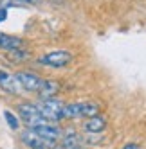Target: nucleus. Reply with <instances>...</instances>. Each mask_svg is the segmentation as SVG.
Returning <instances> with one entry per match:
<instances>
[{
    "instance_id": "nucleus-1",
    "label": "nucleus",
    "mask_w": 146,
    "mask_h": 149,
    "mask_svg": "<svg viewBox=\"0 0 146 149\" xmlns=\"http://www.w3.org/2000/svg\"><path fill=\"white\" fill-rule=\"evenodd\" d=\"M20 140H22L29 149H53L56 146L54 140H49V138H44L41 135H38L34 130H25L20 133Z\"/></svg>"
},
{
    "instance_id": "nucleus-2",
    "label": "nucleus",
    "mask_w": 146,
    "mask_h": 149,
    "mask_svg": "<svg viewBox=\"0 0 146 149\" xmlns=\"http://www.w3.org/2000/svg\"><path fill=\"white\" fill-rule=\"evenodd\" d=\"M70 61H72V54H70V52H67V50H54V52H49V54H45V56L40 58L41 65L53 67V68L67 67Z\"/></svg>"
},
{
    "instance_id": "nucleus-3",
    "label": "nucleus",
    "mask_w": 146,
    "mask_h": 149,
    "mask_svg": "<svg viewBox=\"0 0 146 149\" xmlns=\"http://www.w3.org/2000/svg\"><path fill=\"white\" fill-rule=\"evenodd\" d=\"M15 77L20 81L22 84V88L27 90V92H40L41 84H44V79H40L36 74L33 72H25V70H20L15 74Z\"/></svg>"
},
{
    "instance_id": "nucleus-4",
    "label": "nucleus",
    "mask_w": 146,
    "mask_h": 149,
    "mask_svg": "<svg viewBox=\"0 0 146 149\" xmlns=\"http://www.w3.org/2000/svg\"><path fill=\"white\" fill-rule=\"evenodd\" d=\"M0 88L6 90L7 93H20V88H22V84H20V81L11 76V74H7L6 70H0Z\"/></svg>"
},
{
    "instance_id": "nucleus-5",
    "label": "nucleus",
    "mask_w": 146,
    "mask_h": 149,
    "mask_svg": "<svg viewBox=\"0 0 146 149\" xmlns=\"http://www.w3.org/2000/svg\"><path fill=\"white\" fill-rule=\"evenodd\" d=\"M105 127H107V119L103 115H96V117H90V119L85 122L83 130L87 133H90V135H98V133H101L105 130Z\"/></svg>"
},
{
    "instance_id": "nucleus-6",
    "label": "nucleus",
    "mask_w": 146,
    "mask_h": 149,
    "mask_svg": "<svg viewBox=\"0 0 146 149\" xmlns=\"http://www.w3.org/2000/svg\"><path fill=\"white\" fill-rule=\"evenodd\" d=\"M0 49L6 52L22 49V40L16 36H9V34H0Z\"/></svg>"
},
{
    "instance_id": "nucleus-7",
    "label": "nucleus",
    "mask_w": 146,
    "mask_h": 149,
    "mask_svg": "<svg viewBox=\"0 0 146 149\" xmlns=\"http://www.w3.org/2000/svg\"><path fill=\"white\" fill-rule=\"evenodd\" d=\"M58 92H60V84L56 81H44L38 93H40L41 99H51V97H54Z\"/></svg>"
},
{
    "instance_id": "nucleus-8",
    "label": "nucleus",
    "mask_w": 146,
    "mask_h": 149,
    "mask_svg": "<svg viewBox=\"0 0 146 149\" xmlns=\"http://www.w3.org/2000/svg\"><path fill=\"white\" fill-rule=\"evenodd\" d=\"M81 117V102H69L61 110V119H79Z\"/></svg>"
},
{
    "instance_id": "nucleus-9",
    "label": "nucleus",
    "mask_w": 146,
    "mask_h": 149,
    "mask_svg": "<svg viewBox=\"0 0 146 149\" xmlns=\"http://www.w3.org/2000/svg\"><path fill=\"white\" fill-rule=\"evenodd\" d=\"M78 142L79 138L74 133V130H65L63 136H61V149H76Z\"/></svg>"
},
{
    "instance_id": "nucleus-10",
    "label": "nucleus",
    "mask_w": 146,
    "mask_h": 149,
    "mask_svg": "<svg viewBox=\"0 0 146 149\" xmlns=\"http://www.w3.org/2000/svg\"><path fill=\"white\" fill-rule=\"evenodd\" d=\"M36 108H38L40 115L44 117L45 120H49V122H58V120H61V117H60L56 111H53L51 108H47V106L44 104V101H41V102H38V104H36Z\"/></svg>"
},
{
    "instance_id": "nucleus-11",
    "label": "nucleus",
    "mask_w": 146,
    "mask_h": 149,
    "mask_svg": "<svg viewBox=\"0 0 146 149\" xmlns=\"http://www.w3.org/2000/svg\"><path fill=\"white\" fill-rule=\"evenodd\" d=\"M96 115H99V104L90 102V101L81 102V117L90 119V117H96Z\"/></svg>"
},
{
    "instance_id": "nucleus-12",
    "label": "nucleus",
    "mask_w": 146,
    "mask_h": 149,
    "mask_svg": "<svg viewBox=\"0 0 146 149\" xmlns=\"http://www.w3.org/2000/svg\"><path fill=\"white\" fill-rule=\"evenodd\" d=\"M44 104L47 106V108H51L53 111H56L61 117V110H63V106H65L61 101H58L56 97H51V99H44Z\"/></svg>"
},
{
    "instance_id": "nucleus-13",
    "label": "nucleus",
    "mask_w": 146,
    "mask_h": 149,
    "mask_svg": "<svg viewBox=\"0 0 146 149\" xmlns=\"http://www.w3.org/2000/svg\"><path fill=\"white\" fill-rule=\"evenodd\" d=\"M9 58H11V61H27L31 58V54L24 49H16V50L9 52Z\"/></svg>"
},
{
    "instance_id": "nucleus-14",
    "label": "nucleus",
    "mask_w": 146,
    "mask_h": 149,
    "mask_svg": "<svg viewBox=\"0 0 146 149\" xmlns=\"http://www.w3.org/2000/svg\"><path fill=\"white\" fill-rule=\"evenodd\" d=\"M4 117H6V120H7V124H9V127H11V130H18L20 122H18V119H16L11 111H4Z\"/></svg>"
},
{
    "instance_id": "nucleus-15",
    "label": "nucleus",
    "mask_w": 146,
    "mask_h": 149,
    "mask_svg": "<svg viewBox=\"0 0 146 149\" xmlns=\"http://www.w3.org/2000/svg\"><path fill=\"white\" fill-rule=\"evenodd\" d=\"M7 18V9L6 7H0V22H4Z\"/></svg>"
},
{
    "instance_id": "nucleus-16",
    "label": "nucleus",
    "mask_w": 146,
    "mask_h": 149,
    "mask_svg": "<svg viewBox=\"0 0 146 149\" xmlns=\"http://www.w3.org/2000/svg\"><path fill=\"white\" fill-rule=\"evenodd\" d=\"M123 149H141V147H139L137 144H132V142H130V144H124Z\"/></svg>"
},
{
    "instance_id": "nucleus-17",
    "label": "nucleus",
    "mask_w": 146,
    "mask_h": 149,
    "mask_svg": "<svg viewBox=\"0 0 146 149\" xmlns=\"http://www.w3.org/2000/svg\"><path fill=\"white\" fill-rule=\"evenodd\" d=\"M16 2H25V4H34V2H38V0H16Z\"/></svg>"
}]
</instances>
